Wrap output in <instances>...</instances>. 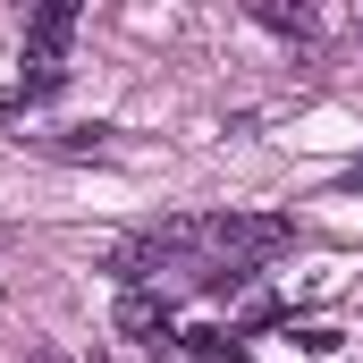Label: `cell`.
<instances>
[{"label":"cell","instance_id":"1","mask_svg":"<svg viewBox=\"0 0 363 363\" xmlns=\"http://www.w3.org/2000/svg\"><path fill=\"white\" fill-rule=\"evenodd\" d=\"M77 0H43L26 17V77H68V43H77Z\"/></svg>","mask_w":363,"mask_h":363},{"label":"cell","instance_id":"2","mask_svg":"<svg viewBox=\"0 0 363 363\" xmlns=\"http://www.w3.org/2000/svg\"><path fill=\"white\" fill-rule=\"evenodd\" d=\"M118 330H127L135 347H152V355H169V347H178L169 296H152V287H118Z\"/></svg>","mask_w":363,"mask_h":363},{"label":"cell","instance_id":"3","mask_svg":"<svg viewBox=\"0 0 363 363\" xmlns=\"http://www.w3.org/2000/svg\"><path fill=\"white\" fill-rule=\"evenodd\" d=\"M254 17H262L271 34H296V43H313V17H304V9H279V0H254Z\"/></svg>","mask_w":363,"mask_h":363},{"label":"cell","instance_id":"4","mask_svg":"<svg viewBox=\"0 0 363 363\" xmlns=\"http://www.w3.org/2000/svg\"><path fill=\"white\" fill-rule=\"evenodd\" d=\"M26 363H68V355H60V347H43V355H26Z\"/></svg>","mask_w":363,"mask_h":363},{"label":"cell","instance_id":"5","mask_svg":"<svg viewBox=\"0 0 363 363\" xmlns=\"http://www.w3.org/2000/svg\"><path fill=\"white\" fill-rule=\"evenodd\" d=\"M347 186H355V194H363V161H355V178H347Z\"/></svg>","mask_w":363,"mask_h":363}]
</instances>
